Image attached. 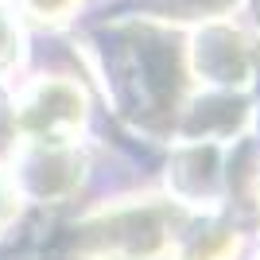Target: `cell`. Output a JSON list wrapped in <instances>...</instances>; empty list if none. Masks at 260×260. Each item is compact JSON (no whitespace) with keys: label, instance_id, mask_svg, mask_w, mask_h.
Returning <instances> with one entry per match:
<instances>
[{"label":"cell","instance_id":"8","mask_svg":"<svg viewBox=\"0 0 260 260\" xmlns=\"http://www.w3.org/2000/svg\"><path fill=\"white\" fill-rule=\"evenodd\" d=\"M20 186H16V175L8 171V167H0V233L16 221V214H20Z\"/></svg>","mask_w":260,"mask_h":260},{"label":"cell","instance_id":"3","mask_svg":"<svg viewBox=\"0 0 260 260\" xmlns=\"http://www.w3.org/2000/svg\"><path fill=\"white\" fill-rule=\"evenodd\" d=\"M82 152L70 144H27V152H23V163L16 175V186H20V194H31L39 202H58L82 183Z\"/></svg>","mask_w":260,"mask_h":260},{"label":"cell","instance_id":"10","mask_svg":"<svg viewBox=\"0 0 260 260\" xmlns=\"http://www.w3.org/2000/svg\"><path fill=\"white\" fill-rule=\"evenodd\" d=\"M256 202H260V179H256Z\"/></svg>","mask_w":260,"mask_h":260},{"label":"cell","instance_id":"1","mask_svg":"<svg viewBox=\"0 0 260 260\" xmlns=\"http://www.w3.org/2000/svg\"><path fill=\"white\" fill-rule=\"evenodd\" d=\"M183 225L186 214L175 198L109 202L74 229V252L86 260H163Z\"/></svg>","mask_w":260,"mask_h":260},{"label":"cell","instance_id":"6","mask_svg":"<svg viewBox=\"0 0 260 260\" xmlns=\"http://www.w3.org/2000/svg\"><path fill=\"white\" fill-rule=\"evenodd\" d=\"M179 159L190 163V167H202V186L198 183H186V175H171L175 179V202L179 206H202V198H214L221 190V171H217V148L198 140L194 148L179 152ZM198 179V175H194Z\"/></svg>","mask_w":260,"mask_h":260},{"label":"cell","instance_id":"2","mask_svg":"<svg viewBox=\"0 0 260 260\" xmlns=\"http://www.w3.org/2000/svg\"><path fill=\"white\" fill-rule=\"evenodd\" d=\"M86 120V93L70 78H35L12 105V128L23 144H70Z\"/></svg>","mask_w":260,"mask_h":260},{"label":"cell","instance_id":"5","mask_svg":"<svg viewBox=\"0 0 260 260\" xmlns=\"http://www.w3.org/2000/svg\"><path fill=\"white\" fill-rule=\"evenodd\" d=\"M241 233L225 221H202V225H183L175 237V260H237Z\"/></svg>","mask_w":260,"mask_h":260},{"label":"cell","instance_id":"4","mask_svg":"<svg viewBox=\"0 0 260 260\" xmlns=\"http://www.w3.org/2000/svg\"><path fill=\"white\" fill-rule=\"evenodd\" d=\"M194 62L198 74L217 86H233L249 78V62H252V47L245 35L229 31V27H214V31L194 47Z\"/></svg>","mask_w":260,"mask_h":260},{"label":"cell","instance_id":"7","mask_svg":"<svg viewBox=\"0 0 260 260\" xmlns=\"http://www.w3.org/2000/svg\"><path fill=\"white\" fill-rule=\"evenodd\" d=\"M82 0H20V8L39 23H66Z\"/></svg>","mask_w":260,"mask_h":260},{"label":"cell","instance_id":"9","mask_svg":"<svg viewBox=\"0 0 260 260\" xmlns=\"http://www.w3.org/2000/svg\"><path fill=\"white\" fill-rule=\"evenodd\" d=\"M16 51H20V31H16V23H12V12L0 4V70L12 66Z\"/></svg>","mask_w":260,"mask_h":260},{"label":"cell","instance_id":"11","mask_svg":"<svg viewBox=\"0 0 260 260\" xmlns=\"http://www.w3.org/2000/svg\"><path fill=\"white\" fill-rule=\"evenodd\" d=\"M256 12H260V0H256Z\"/></svg>","mask_w":260,"mask_h":260}]
</instances>
